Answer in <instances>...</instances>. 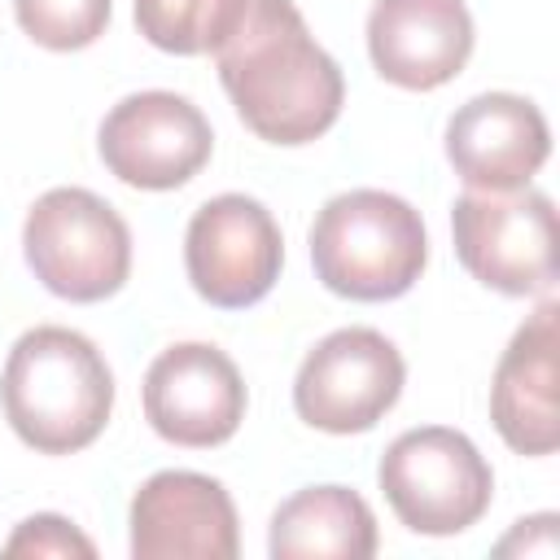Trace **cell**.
Masks as SVG:
<instances>
[{"label":"cell","mask_w":560,"mask_h":560,"mask_svg":"<svg viewBox=\"0 0 560 560\" xmlns=\"http://www.w3.org/2000/svg\"><path fill=\"white\" fill-rule=\"evenodd\" d=\"M210 52L236 114L267 144H311L346 105L341 66L315 44L293 0H241Z\"/></svg>","instance_id":"6da1fadb"},{"label":"cell","mask_w":560,"mask_h":560,"mask_svg":"<svg viewBox=\"0 0 560 560\" xmlns=\"http://www.w3.org/2000/svg\"><path fill=\"white\" fill-rule=\"evenodd\" d=\"M0 407L13 433L39 455H74L101 438L114 411L105 354L74 328L22 332L0 372Z\"/></svg>","instance_id":"7a4b0ae2"},{"label":"cell","mask_w":560,"mask_h":560,"mask_svg":"<svg viewBox=\"0 0 560 560\" xmlns=\"http://www.w3.org/2000/svg\"><path fill=\"white\" fill-rule=\"evenodd\" d=\"M311 262L319 284L337 298L350 302L402 298L429 262V236L420 210L381 188H350L315 214Z\"/></svg>","instance_id":"3957f363"},{"label":"cell","mask_w":560,"mask_h":560,"mask_svg":"<svg viewBox=\"0 0 560 560\" xmlns=\"http://www.w3.org/2000/svg\"><path fill=\"white\" fill-rule=\"evenodd\" d=\"M22 249L35 280L66 302H105L131 276V232L88 188H48L26 210Z\"/></svg>","instance_id":"277c9868"},{"label":"cell","mask_w":560,"mask_h":560,"mask_svg":"<svg viewBox=\"0 0 560 560\" xmlns=\"http://www.w3.org/2000/svg\"><path fill=\"white\" fill-rule=\"evenodd\" d=\"M376 481L394 516L411 534L451 538L477 525L494 499V472L486 455L446 424L398 433L376 468Z\"/></svg>","instance_id":"5b68a950"},{"label":"cell","mask_w":560,"mask_h":560,"mask_svg":"<svg viewBox=\"0 0 560 560\" xmlns=\"http://www.w3.org/2000/svg\"><path fill=\"white\" fill-rule=\"evenodd\" d=\"M451 236L464 271L508 298H534L556 284V206L538 188L477 192L451 210Z\"/></svg>","instance_id":"8992f818"},{"label":"cell","mask_w":560,"mask_h":560,"mask_svg":"<svg viewBox=\"0 0 560 560\" xmlns=\"http://www.w3.org/2000/svg\"><path fill=\"white\" fill-rule=\"evenodd\" d=\"M184 267L192 289L223 311H245L271 293L284 267V236L271 210L245 192H219L188 219Z\"/></svg>","instance_id":"52a82bcc"},{"label":"cell","mask_w":560,"mask_h":560,"mask_svg":"<svg viewBox=\"0 0 560 560\" xmlns=\"http://www.w3.org/2000/svg\"><path fill=\"white\" fill-rule=\"evenodd\" d=\"M407 363L398 346L376 328L328 332L298 368L293 407L311 429L368 433L398 402Z\"/></svg>","instance_id":"ba28073f"},{"label":"cell","mask_w":560,"mask_h":560,"mask_svg":"<svg viewBox=\"0 0 560 560\" xmlns=\"http://www.w3.org/2000/svg\"><path fill=\"white\" fill-rule=\"evenodd\" d=\"M96 149L122 184L166 192L188 184L210 162L214 131L179 92H131L105 114Z\"/></svg>","instance_id":"9c48e42d"},{"label":"cell","mask_w":560,"mask_h":560,"mask_svg":"<svg viewBox=\"0 0 560 560\" xmlns=\"http://www.w3.org/2000/svg\"><path fill=\"white\" fill-rule=\"evenodd\" d=\"M144 420L175 446H223L245 420V381L210 341L166 346L144 372Z\"/></svg>","instance_id":"30bf717a"},{"label":"cell","mask_w":560,"mask_h":560,"mask_svg":"<svg viewBox=\"0 0 560 560\" xmlns=\"http://www.w3.org/2000/svg\"><path fill=\"white\" fill-rule=\"evenodd\" d=\"M241 525L232 494L188 468L153 472L131 499V556L136 560H232Z\"/></svg>","instance_id":"8fae6325"},{"label":"cell","mask_w":560,"mask_h":560,"mask_svg":"<svg viewBox=\"0 0 560 560\" xmlns=\"http://www.w3.org/2000/svg\"><path fill=\"white\" fill-rule=\"evenodd\" d=\"M551 153L547 118L516 92H481L446 122V158L477 192L525 188Z\"/></svg>","instance_id":"7c38bea8"},{"label":"cell","mask_w":560,"mask_h":560,"mask_svg":"<svg viewBox=\"0 0 560 560\" xmlns=\"http://www.w3.org/2000/svg\"><path fill=\"white\" fill-rule=\"evenodd\" d=\"M368 57L385 83L433 92L468 66L472 13L464 0H376L368 13Z\"/></svg>","instance_id":"4fadbf2b"},{"label":"cell","mask_w":560,"mask_h":560,"mask_svg":"<svg viewBox=\"0 0 560 560\" xmlns=\"http://www.w3.org/2000/svg\"><path fill=\"white\" fill-rule=\"evenodd\" d=\"M560 306L542 302L508 341L490 381V420L516 455L560 446Z\"/></svg>","instance_id":"5bb4252c"},{"label":"cell","mask_w":560,"mask_h":560,"mask_svg":"<svg viewBox=\"0 0 560 560\" xmlns=\"http://www.w3.org/2000/svg\"><path fill=\"white\" fill-rule=\"evenodd\" d=\"M376 516L350 486H306L284 499L271 516L267 551L276 560H368L376 556Z\"/></svg>","instance_id":"9a60e30c"},{"label":"cell","mask_w":560,"mask_h":560,"mask_svg":"<svg viewBox=\"0 0 560 560\" xmlns=\"http://www.w3.org/2000/svg\"><path fill=\"white\" fill-rule=\"evenodd\" d=\"M241 0H136L140 35L175 57L210 52Z\"/></svg>","instance_id":"2e32d148"},{"label":"cell","mask_w":560,"mask_h":560,"mask_svg":"<svg viewBox=\"0 0 560 560\" xmlns=\"http://www.w3.org/2000/svg\"><path fill=\"white\" fill-rule=\"evenodd\" d=\"M114 0H13L18 26L52 52L88 48L105 35Z\"/></svg>","instance_id":"e0dca14e"},{"label":"cell","mask_w":560,"mask_h":560,"mask_svg":"<svg viewBox=\"0 0 560 560\" xmlns=\"http://www.w3.org/2000/svg\"><path fill=\"white\" fill-rule=\"evenodd\" d=\"M4 556H83L92 560L96 547L88 534H79L66 516H52V512H39V516H26L13 538L4 542Z\"/></svg>","instance_id":"ac0fdd59"},{"label":"cell","mask_w":560,"mask_h":560,"mask_svg":"<svg viewBox=\"0 0 560 560\" xmlns=\"http://www.w3.org/2000/svg\"><path fill=\"white\" fill-rule=\"evenodd\" d=\"M512 551H542V556H556V516L542 512V516H529V521H516V529L499 542V556H512Z\"/></svg>","instance_id":"d6986e66"}]
</instances>
